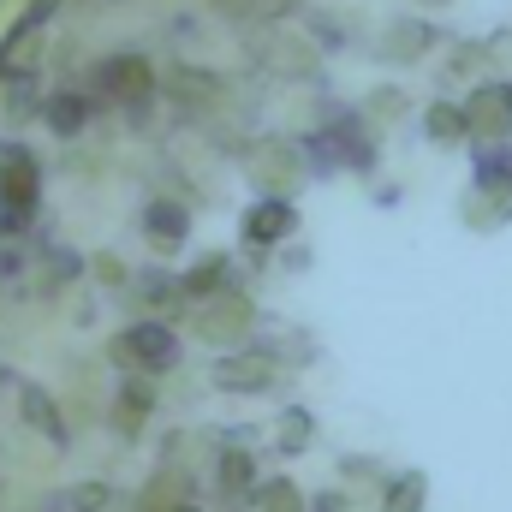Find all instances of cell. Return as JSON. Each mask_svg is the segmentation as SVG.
<instances>
[{"instance_id":"12","label":"cell","mask_w":512,"mask_h":512,"mask_svg":"<svg viewBox=\"0 0 512 512\" xmlns=\"http://www.w3.org/2000/svg\"><path fill=\"white\" fill-rule=\"evenodd\" d=\"M227 286H233V256H209V262H197V268L179 280L185 298H221Z\"/></svg>"},{"instance_id":"7","label":"cell","mask_w":512,"mask_h":512,"mask_svg":"<svg viewBox=\"0 0 512 512\" xmlns=\"http://www.w3.org/2000/svg\"><path fill=\"white\" fill-rule=\"evenodd\" d=\"M215 387L221 393H262V387H274V358L268 352H227L215 364Z\"/></svg>"},{"instance_id":"11","label":"cell","mask_w":512,"mask_h":512,"mask_svg":"<svg viewBox=\"0 0 512 512\" xmlns=\"http://www.w3.org/2000/svg\"><path fill=\"white\" fill-rule=\"evenodd\" d=\"M42 72H6V90H0V108L6 120H42Z\"/></svg>"},{"instance_id":"19","label":"cell","mask_w":512,"mask_h":512,"mask_svg":"<svg viewBox=\"0 0 512 512\" xmlns=\"http://www.w3.org/2000/svg\"><path fill=\"white\" fill-rule=\"evenodd\" d=\"M24 417H30L36 429H48L54 441H66V429H60V417H54V405H48V393H24Z\"/></svg>"},{"instance_id":"16","label":"cell","mask_w":512,"mask_h":512,"mask_svg":"<svg viewBox=\"0 0 512 512\" xmlns=\"http://www.w3.org/2000/svg\"><path fill=\"white\" fill-rule=\"evenodd\" d=\"M131 298H137L143 310H161V304H173V298H185V292H179V280H173V274H155V268H149V274H137V280H131Z\"/></svg>"},{"instance_id":"22","label":"cell","mask_w":512,"mask_h":512,"mask_svg":"<svg viewBox=\"0 0 512 512\" xmlns=\"http://www.w3.org/2000/svg\"><path fill=\"white\" fill-rule=\"evenodd\" d=\"M108 489H72V512H102Z\"/></svg>"},{"instance_id":"2","label":"cell","mask_w":512,"mask_h":512,"mask_svg":"<svg viewBox=\"0 0 512 512\" xmlns=\"http://www.w3.org/2000/svg\"><path fill=\"white\" fill-rule=\"evenodd\" d=\"M114 358H120L126 370L161 376V370H173V358H179V334H173L167 322H131L126 334H114Z\"/></svg>"},{"instance_id":"8","label":"cell","mask_w":512,"mask_h":512,"mask_svg":"<svg viewBox=\"0 0 512 512\" xmlns=\"http://www.w3.org/2000/svg\"><path fill=\"white\" fill-rule=\"evenodd\" d=\"M292 227H298V209H292V197H262L251 215H245V245H280V239H292Z\"/></svg>"},{"instance_id":"9","label":"cell","mask_w":512,"mask_h":512,"mask_svg":"<svg viewBox=\"0 0 512 512\" xmlns=\"http://www.w3.org/2000/svg\"><path fill=\"white\" fill-rule=\"evenodd\" d=\"M185 233H191V209H185V203L155 197V203L143 209V239H149L155 251H179V245H185Z\"/></svg>"},{"instance_id":"21","label":"cell","mask_w":512,"mask_h":512,"mask_svg":"<svg viewBox=\"0 0 512 512\" xmlns=\"http://www.w3.org/2000/svg\"><path fill=\"white\" fill-rule=\"evenodd\" d=\"M429 48V30H405V36H387V54H417Z\"/></svg>"},{"instance_id":"17","label":"cell","mask_w":512,"mask_h":512,"mask_svg":"<svg viewBox=\"0 0 512 512\" xmlns=\"http://www.w3.org/2000/svg\"><path fill=\"white\" fill-rule=\"evenodd\" d=\"M423 131H429L435 143H459V137H471V126H465V108H447V102H435V108L423 114Z\"/></svg>"},{"instance_id":"20","label":"cell","mask_w":512,"mask_h":512,"mask_svg":"<svg viewBox=\"0 0 512 512\" xmlns=\"http://www.w3.org/2000/svg\"><path fill=\"white\" fill-rule=\"evenodd\" d=\"M304 441H310V417H304V411H286V417H280V447H286V453H304Z\"/></svg>"},{"instance_id":"5","label":"cell","mask_w":512,"mask_h":512,"mask_svg":"<svg viewBox=\"0 0 512 512\" xmlns=\"http://www.w3.org/2000/svg\"><path fill=\"white\" fill-rule=\"evenodd\" d=\"M96 108H102V102H96L84 84H72V90H54V96L42 102V126L54 131V137H78V131L96 120Z\"/></svg>"},{"instance_id":"1","label":"cell","mask_w":512,"mask_h":512,"mask_svg":"<svg viewBox=\"0 0 512 512\" xmlns=\"http://www.w3.org/2000/svg\"><path fill=\"white\" fill-rule=\"evenodd\" d=\"M84 90H90L102 108H120L131 126H143L149 108H155V96H161V78H155V66H149L143 54L120 48V54H102V60L90 66Z\"/></svg>"},{"instance_id":"6","label":"cell","mask_w":512,"mask_h":512,"mask_svg":"<svg viewBox=\"0 0 512 512\" xmlns=\"http://www.w3.org/2000/svg\"><path fill=\"white\" fill-rule=\"evenodd\" d=\"M465 126H471V137H507L512 131V84H483L465 102Z\"/></svg>"},{"instance_id":"23","label":"cell","mask_w":512,"mask_h":512,"mask_svg":"<svg viewBox=\"0 0 512 512\" xmlns=\"http://www.w3.org/2000/svg\"><path fill=\"white\" fill-rule=\"evenodd\" d=\"M316 512H346V501H340V495H322V501H316Z\"/></svg>"},{"instance_id":"10","label":"cell","mask_w":512,"mask_h":512,"mask_svg":"<svg viewBox=\"0 0 512 512\" xmlns=\"http://www.w3.org/2000/svg\"><path fill=\"white\" fill-rule=\"evenodd\" d=\"M209 304H215V310H209V316H203L197 328H203L209 340H221V346H227L233 334H245V328L256 322L251 298H239V292H221V298H209Z\"/></svg>"},{"instance_id":"18","label":"cell","mask_w":512,"mask_h":512,"mask_svg":"<svg viewBox=\"0 0 512 512\" xmlns=\"http://www.w3.org/2000/svg\"><path fill=\"white\" fill-rule=\"evenodd\" d=\"M256 512H304V495L292 483H262L256 489Z\"/></svg>"},{"instance_id":"4","label":"cell","mask_w":512,"mask_h":512,"mask_svg":"<svg viewBox=\"0 0 512 512\" xmlns=\"http://www.w3.org/2000/svg\"><path fill=\"white\" fill-rule=\"evenodd\" d=\"M161 90H167V102H173L185 120H203V114H215V108H221L227 78H221V72H203V66H179Z\"/></svg>"},{"instance_id":"3","label":"cell","mask_w":512,"mask_h":512,"mask_svg":"<svg viewBox=\"0 0 512 512\" xmlns=\"http://www.w3.org/2000/svg\"><path fill=\"white\" fill-rule=\"evenodd\" d=\"M42 197V161L24 149V143H0V203L30 215Z\"/></svg>"},{"instance_id":"13","label":"cell","mask_w":512,"mask_h":512,"mask_svg":"<svg viewBox=\"0 0 512 512\" xmlns=\"http://www.w3.org/2000/svg\"><path fill=\"white\" fill-rule=\"evenodd\" d=\"M149 411H155V387L131 376V382L120 387V411H114V429H120V435H137V429L149 423Z\"/></svg>"},{"instance_id":"15","label":"cell","mask_w":512,"mask_h":512,"mask_svg":"<svg viewBox=\"0 0 512 512\" xmlns=\"http://www.w3.org/2000/svg\"><path fill=\"white\" fill-rule=\"evenodd\" d=\"M423 495H429L423 471H405V477H393V483H387L382 512H423Z\"/></svg>"},{"instance_id":"14","label":"cell","mask_w":512,"mask_h":512,"mask_svg":"<svg viewBox=\"0 0 512 512\" xmlns=\"http://www.w3.org/2000/svg\"><path fill=\"white\" fill-rule=\"evenodd\" d=\"M215 483H221V495H251L256 459L245 453V447H227V453H221V465H215Z\"/></svg>"}]
</instances>
